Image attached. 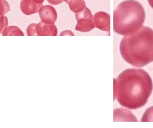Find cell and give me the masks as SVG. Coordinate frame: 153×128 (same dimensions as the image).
I'll list each match as a JSON object with an SVG mask.
<instances>
[{"instance_id":"obj_1","label":"cell","mask_w":153,"mask_h":128,"mask_svg":"<svg viewBox=\"0 0 153 128\" xmlns=\"http://www.w3.org/2000/svg\"><path fill=\"white\" fill-rule=\"evenodd\" d=\"M114 97L120 105L135 110L146 104L152 92L150 75L142 69H128L114 79Z\"/></svg>"},{"instance_id":"obj_2","label":"cell","mask_w":153,"mask_h":128,"mask_svg":"<svg viewBox=\"0 0 153 128\" xmlns=\"http://www.w3.org/2000/svg\"><path fill=\"white\" fill-rule=\"evenodd\" d=\"M120 53L126 62L136 67H143L153 61V30L143 26L139 30L122 38Z\"/></svg>"},{"instance_id":"obj_3","label":"cell","mask_w":153,"mask_h":128,"mask_svg":"<svg viewBox=\"0 0 153 128\" xmlns=\"http://www.w3.org/2000/svg\"><path fill=\"white\" fill-rule=\"evenodd\" d=\"M146 13L140 3L126 0L120 4L113 13V28L116 33L129 35L139 30L145 21Z\"/></svg>"},{"instance_id":"obj_4","label":"cell","mask_w":153,"mask_h":128,"mask_svg":"<svg viewBox=\"0 0 153 128\" xmlns=\"http://www.w3.org/2000/svg\"><path fill=\"white\" fill-rule=\"evenodd\" d=\"M77 24L75 29L82 32H88L95 27L91 10L87 7L81 12L75 13Z\"/></svg>"},{"instance_id":"obj_5","label":"cell","mask_w":153,"mask_h":128,"mask_svg":"<svg viewBox=\"0 0 153 128\" xmlns=\"http://www.w3.org/2000/svg\"><path fill=\"white\" fill-rule=\"evenodd\" d=\"M96 27L102 31L109 33L110 31V16L108 13L100 11L94 14L93 18Z\"/></svg>"},{"instance_id":"obj_6","label":"cell","mask_w":153,"mask_h":128,"mask_svg":"<svg viewBox=\"0 0 153 128\" xmlns=\"http://www.w3.org/2000/svg\"><path fill=\"white\" fill-rule=\"evenodd\" d=\"M39 12L41 21L46 24H54L57 20V13L55 9L51 5L42 6Z\"/></svg>"},{"instance_id":"obj_7","label":"cell","mask_w":153,"mask_h":128,"mask_svg":"<svg viewBox=\"0 0 153 128\" xmlns=\"http://www.w3.org/2000/svg\"><path fill=\"white\" fill-rule=\"evenodd\" d=\"M57 29L54 24H46L42 21L35 23L34 36H56Z\"/></svg>"},{"instance_id":"obj_8","label":"cell","mask_w":153,"mask_h":128,"mask_svg":"<svg viewBox=\"0 0 153 128\" xmlns=\"http://www.w3.org/2000/svg\"><path fill=\"white\" fill-rule=\"evenodd\" d=\"M42 6L43 4H37L33 0H22L20 4L22 12L27 15L37 13Z\"/></svg>"},{"instance_id":"obj_9","label":"cell","mask_w":153,"mask_h":128,"mask_svg":"<svg viewBox=\"0 0 153 128\" xmlns=\"http://www.w3.org/2000/svg\"><path fill=\"white\" fill-rule=\"evenodd\" d=\"M68 4L70 10L75 13L81 12L86 7L84 0H71Z\"/></svg>"},{"instance_id":"obj_10","label":"cell","mask_w":153,"mask_h":128,"mask_svg":"<svg viewBox=\"0 0 153 128\" xmlns=\"http://www.w3.org/2000/svg\"><path fill=\"white\" fill-rule=\"evenodd\" d=\"M2 34L3 36H24V34L19 28L13 26L6 27Z\"/></svg>"},{"instance_id":"obj_11","label":"cell","mask_w":153,"mask_h":128,"mask_svg":"<svg viewBox=\"0 0 153 128\" xmlns=\"http://www.w3.org/2000/svg\"><path fill=\"white\" fill-rule=\"evenodd\" d=\"M10 11V8L8 2L6 0H0V16H4Z\"/></svg>"},{"instance_id":"obj_12","label":"cell","mask_w":153,"mask_h":128,"mask_svg":"<svg viewBox=\"0 0 153 128\" xmlns=\"http://www.w3.org/2000/svg\"><path fill=\"white\" fill-rule=\"evenodd\" d=\"M153 121V106L146 111L141 120V121Z\"/></svg>"},{"instance_id":"obj_13","label":"cell","mask_w":153,"mask_h":128,"mask_svg":"<svg viewBox=\"0 0 153 128\" xmlns=\"http://www.w3.org/2000/svg\"><path fill=\"white\" fill-rule=\"evenodd\" d=\"M9 22L7 17L5 16H0V34L2 33L4 29L7 27Z\"/></svg>"},{"instance_id":"obj_14","label":"cell","mask_w":153,"mask_h":128,"mask_svg":"<svg viewBox=\"0 0 153 128\" xmlns=\"http://www.w3.org/2000/svg\"><path fill=\"white\" fill-rule=\"evenodd\" d=\"M47 1L49 4L53 5H57L64 1V0H47Z\"/></svg>"},{"instance_id":"obj_15","label":"cell","mask_w":153,"mask_h":128,"mask_svg":"<svg viewBox=\"0 0 153 128\" xmlns=\"http://www.w3.org/2000/svg\"><path fill=\"white\" fill-rule=\"evenodd\" d=\"M33 1L37 4H43L45 0H33Z\"/></svg>"},{"instance_id":"obj_16","label":"cell","mask_w":153,"mask_h":128,"mask_svg":"<svg viewBox=\"0 0 153 128\" xmlns=\"http://www.w3.org/2000/svg\"><path fill=\"white\" fill-rule=\"evenodd\" d=\"M147 1H148L150 5L152 6V8L153 9V0H147Z\"/></svg>"},{"instance_id":"obj_17","label":"cell","mask_w":153,"mask_h":128,"mask_svg":"<svg viewBox=\"0 0 153 128\" xmlns=\"http://www.w3.org/2000/svg\"><path fill=\"white\" fill-rule=\"evenodd\" d=\"M64 1L66 3L68 4H69V1H70L71 0H64Z\"/></svg>"}]
</instances>
